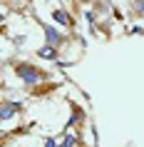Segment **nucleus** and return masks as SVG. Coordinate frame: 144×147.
<instances>
[{
  "mask_svg": "<svg viewBox=\"0 0 144 147\" xmlns=\"http://www.w3.org/2000/svg\"><path fill=\"white\" fill-rule=\"evenodd\" d=\"M13 70H15L17 80H23L25 85H40V82H47L50 80V72H45L42 67L32 65V62H10Z\"/></svg>",
  "mask_w": 144,
  "mask_h": 147,
  "instance_id": "f257e3e1",
  "label": "nucleus"
},
{
  "mask_svg": "<svg viewBox=\"0 0 144 147\" xmlns=\"http://www.w3.org/2000/svg\"><path fill=\"white\" fill-rule=\"evenodd\" d=\"M38 25L42 28V32H45V45H52V47H57V50L67 45L70 38L65 32L57 30V25H50V23H45V20H40V18H38Z\"/></svg>",
  "mask_w": 144,
  "mask_h": 147,
  "instance_id": "f03ea898",
  "label": "nucleus"
},
{
  "mask_svg": "<svg viewBox=\"0 0 144 147\" xmlns=\"http://www.w3.org/2000/svg\"><path fill=\"white\" fill-rule=\"evenodd\" d=\"M20 112H23V102H17V100H3V105H0V120L3 122L13 120Z\"/></svg>",
  "mask_w": 144,
  "mask_h": 147,
  "instance_id": "7ed1b4c3",
  "label": "nucleus"
},
{
  "mask_svg": "<svg viewBox=\"0 0 144 147\" xmlns=\"http://www.w3.org/2000/svg\"><path fill=\"white\" fill-rule=\"evenodd\" d=\"M52 20H55V25H60V28H75L72 15H70L67 10H62V8H55L52 10Z\"/></svg>",
  "mask_w": 144,
  "mask_h": 147,
  "instance_id": "20e7f679",
  "label": "nucleus"
},
{
  "mask_svg": "<svg viewBox=\"0 0 144 147\" xmlns=\"http://www.w3.org/2000/svg\"><path fill=\"white\" fill-rule=\"evenodd\" d=\"M38 57H42V60H60V50L57 47H52V45H42V47H38Z\"/></svg>",
  "mask_w": 144,
  "mask_h": 147,
  "instance_id": "39448f33",
  "label": "nucleus"
},
{
  "mask_svg": "<svg viewBox=\"0 0 144 147\" xmlns=\"http://www.w3.org/2000/svg\"><path fill=\"white\" fill-rule=\"evenodd\" d=\"M60 147H80V135H75V132H67V135L60 140Z\"/></svg>",
  "mask_w": 144,
  "mask_h": 147,
  "instance_id": "423d86ee",
  "label": "nucleus"
},
{
  "mask_svg": "<svg viewBox=\"0 0 144 147\" xmlns=\"http://www.w3.org/2000/svg\"><path fill=\"white\" fill-rule=\"evenodd\" d=\"M132 10L137 18H144V0H132Z\"/></svg>",
  "mask_w": 144,
  "mask_h": 147,
  "instance_id": "0eeeda50",
  "label": "nucleus"
},
{
  "mask_svg": "<svg viewBox=\"0 0 144 147\" xmlns=\"http://www.w3.org/2000/svg\"><path fill=\"white\" fill-rule=\"evenodd\" d=\"M45 147H60L57 137H47V140H45Z\"/></svg>",
  "mask_w": 144,
  "mask_h": 147,
  "instance_id": "6e6552de",
  "label": "nucleus"
}]
</instances>
